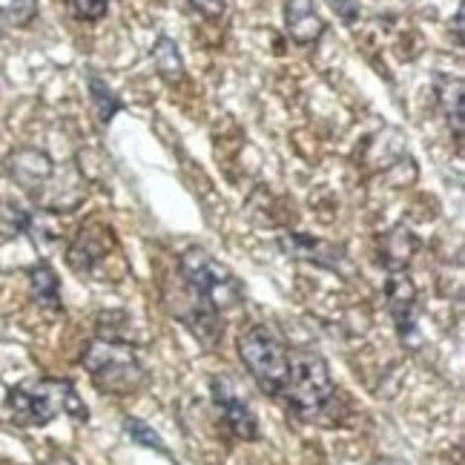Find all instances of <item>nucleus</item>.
<instances>
[{"label":"nucleus","mask_w":465,"mask_h":465,"mask_svg":"<svg viewBox=\"0 0 465 465\" xmlns=\"http://www.w3.org/2000/svg\"><path fill=\"white\" fill-rule=\"evenodd\" d=\"M178 276H182L184 302L173 311L187 331L213 351L224 331L222 313L236 311L244 302L242 282L227 264L216 262L202 247H190L178 256Z\"/></svg>","instance_id":"1"},{"label":"nucleus","mask_w":465,"mask_h":465,"mask_svg":"<svg viewBox=\"0 0 465 465\" xmlns=\"http://www.w3.org/2000/svg\"><path fill=\"white\" fill-rule=\"evenodd\" d=\"M6 414L15 425L21 428H44L55 422L61 414H69L81 422H86V405L81 402L75 385L69 380H26L6 391Z\"/></svg>","instance_id":"2"},{"label":"nucleus","mask_w":465,"mask_h":465,"mask_svg":"<svg viewBox=\"0 0 465 465\" xmlns=\"http://www.w3.org/2000/svg\"><path fill=\"white\" fill-rule=\"evenodd\" d=\"M336 382L331 377V365L322 353L311 348H291V365L284 377L279 400L288 405L299 420L325 417L336 402Z\"/></svg>","instance_id":"3"},{"label":"nucleus","mask_w":465,"mask_h":465,"mask_svg":"<svg viewBox=\"0 0 465 465\" xmlns=\"http://www.w3.org/2000/svg\"><path fill=\"white\" fill-rule=\"evenodd\" d=\"M81 365L93 385L110 397H130L147 380V371L141 365L135 348L121 342V339H89L81 351Z\"/></svg>","instance_id":"4"},{"label":"nucleus","mask_w":465,"mask_h":465,"mask_svg":"<svg viewBox=\"0 0 465 465\" xmlns=\"http://www.w3.org/2000/svg\"><path fill=\"white\" fill-rule=\"evenodd\" d=\"M239 356L253 382L267 397L279 400L291 365V348L267 325H253L239 336Z\"/></svg>","instance_id":"5"},{"label":"nucleus","mask_w":465,"mask_h":465,"mask_svg":"<svg viewBox=\"0 0 465 465\" xmlns=\"http://www.w3.org/2000/svg\"><path fill=\"white\" fill-rule=\"evenodd\" d=\"M6 173H9L12 182L24 193H29L41 207L46 204L52 184H55V178H58L55 161H52L44 150H35V147L15 150L6 158Z\"/></svg>","instance_id":"6"},{"label":"nucleus","mask_w":465,"mask_h":465,"mask_svg":"<svg viewBox=\"0 0 465 465\" xmlns=\"http://www.w3.org/2000/svg\"><path fill=\"white\" fill-rule=\"evenodd\" d=\"M210 393H213V402L222 411V417L230 428V434L236 440L244 442H256L259 440V420H256V411L250 405V400L242 393L239 382L232 377H213L210 380Z\"/></svg>","instance_id":"7"},{"label":"nucleus","mask_w":465,"mask_h":465,"mask_svg":"<svg viewBox=\"0 0 465 465\" xmlns=\"http://www.w3.org/2000/svg\"><path fill=\"white\" fill-rule=\"evenodd\" d=\"M385 302L397 333L405 345L414 348L417 345V313H420V302H417V284L408 276V271H388L385 279Z\"/></svg>","instance_id":"8"},{"label":"nucleus","mask_w":465,"mask_h":465,"mask_svg":"<svg viewBox=\"0 0 465 465\" xmlns=\"http://www.w3.org/2000/svg\"><path fill=\"white\" fill-rule=\"evenodd\" d=\"M113 244H115V239H113L110 227H101V224L81 227L75 242L69 244V250H66V262L81 276L84 273H95V267L106 259V253H110Z\"/></svg>","instance_id":"9"},{"label":"nucleus","mask_w":465,"mask_h":465,"mask_svg":"<svg viewBox=\"0 0 465 465\" xmlns=\"http://www.w3.org/2000/svg\"><path fill=\"white\" fill-rule=\"evenodd\" d=\"M284 29L299 46H313L325 35L328 24L313 6V0H288L284 4Z\"/></svg>","instance_id":"10"},{"label":"nucleus","mask_w":465,"mask_h":465,"mask_svg":"<svg viewBox=\"0 0 465 465\" xmlns=\"http://www.w3.org/2000/svg\"><path fill=\"white\" fill-rule=\"evenodd\" d=\"M29 291H32V299L38 302L41 308L46 311H61V279L58 273L52 271V264L46 262H38L29 271Z\"/></svg>","instance_id":"11"},{"label":"nucleus","mask_w":465,"mask_h":465,"mask_svg":"<svg viewBox=\"0 0 465 465\" xmlns=\"http://www.w3.org/2000/svg\"><path fill=\"white\" fill-rule=\"evenodd\" d=\"M414 250H417V236L411 232L408 227H393L391 232H385V239H382V264H385V271H405L411 256H414Z\"/></svg>","instance_id":"12"},{"label":"nucleus","mask_w":465,"mask_h":465,"mask_svg":"<svg viewBox=\"0 0 465 465\" xmlns=\"http://www.w3.org/2000/svg\"><path fill=\"white\" fill-rule=\"evenodd\" d=\"M153 64H155V73L167 84H182L184 81L187 66H184V58H182V49H178V44L170 38V35H158V38H155Z\"/></svg>","instance_id":"13"},{"label":"nucleus","mask_w":465,"mask_h":465,"mask_svg":"<svg viewBox=\"0 0 465 465\" xmlns=\"http://www.w3.org/2000/svg\"><path fill=\"white\" fill-rule=\"evenodd\" d=\"M86 86H89V101H93L98 124H101V127H110V121L124 110V101L115 95V89L106 84L98 73L86 75Z\"/></svg>","instance_id":"14"},{"label":"nucleus","mask_w":465,"mask_h":465,"mask_svg":"<svg viewBox=\"0 0 465 465\" xmlns=\"http://www.w3.org/2000/svg\"><path fill=\"white\" fill-rule=\"evenodd\" d=\"M440 104L457 141H462V78L445 81V86L440 89Z\"/></svg>","instance_id":"15"},{"label":"nucleus","mask_w":465,"mask_h":465,"mask_svg":"<svg viewBox=\"0 0 465 465\" xmlns=\"http://www.w3.org/2000/svg\"><path fill=\"white\" fill-rule=\"evenodd\" d=\"M38 17V0H0V21L9 26H29Z\"/></svg>","instance_id":"16"},{"label":"nucleus","mask_w":465,"mask_h":465,"mask_svg":"<svg viewBox=\"0 0 465 465\" xmlns=\"http://www.w3.org/2000/svg\"><path fill=\"white\" fill-rule=\"evenodd\" d=\"M124 434H127L135 445H141V449H153V451H158V454H170V451H167V445L161 442L158 431H153V428H150L144 420L127 417V420H124Z\"/></svg>","instance_id":"17"},{"label":"nucleus","mask_w":465,"mask_h":465,"mask_svg":"<svg viewBox=\"0 0 465 465\" xmlns=\"http://www.w3.org/2000/svg\"><path fill=\"white\" fill-rule=\"evenodd\" d=\"M69 6L78 21H101L110 9V0H69Z\"/></svg>","instance_id":"18"},{"label":"nucleus","mask_w":465,"mask_h":465,"mask_svg":"<svg viewBox=\"0 0 465 465\" xmlns=\"http://www.w3.org/2000/svg\"><path fill=\"white\" fill-rule=\"evenodd\" d=\"M325 4L336 12V17L345 26H353L360 21V0H325Z\"/></svg>","instance_id":"19"},{"label":"nucleus","mask_w":465,"mask_h":465,"mask_svg":"<svg viewBox=\"0 0 465 465\" xmlns=\"http://www.w3.org/2000/svg\"><path fill=\"white\" fill-rule=\"evenodd\" d=\"M190 6L213 24H219L227 15V0H190Z\"/></svg>","instance_id":"20"},{"label":"nucleus","mask_w":465,"mask_h":465,"mask_svg":"<svg viewBox=\"0 0 465 465\" xmlns=\"http://www.w3.org/2000/svg\"><path fill=\"white\" fill-rule=\"evenodd\" d=\"M454 35H457V44L462 46V6L454 15Z\"/></svg>","instance_id":"21"}]
</instances>
